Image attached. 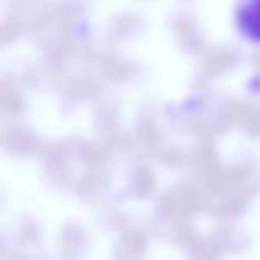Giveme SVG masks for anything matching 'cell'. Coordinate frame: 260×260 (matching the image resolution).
Listing matches in <instances>:
<instances>
[{
    "mask_svg": "<svg viewBox=\"0 0 260 260\" xmlns=\"http://www.w3.org/2000/svg\"><path fill=\"white\" fill-rule=\"evenodd\" d=\"M241 29L253 41H260V0H248L239 13Z\"/></svg>",
    "mask_w": 260,
    "mask_h": 260,
    "instance_id": "1",
    "label": "cell"
}]
</instances>
